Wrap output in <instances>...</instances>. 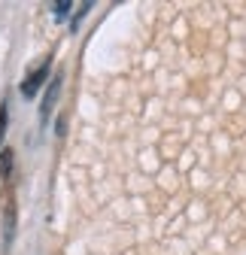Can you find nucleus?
Returning <instances> with one entry per match:
<instances>
[{
    "instance_id": "nucleus-2",
    "label": "nucleus",
    "mask_w": 246,
    "mask_h": 255,
    "mask_svg": "<svg viewBox=\"0 0 246 255\" xmlns=\"http://www.w3.org/2000/svg\"><path fill=\"white\" fill-rule=\"evenodd\" d=\"M58 88H61V76H55V79L49 82V91H46L43 107H40V122H49V116H52V107H55V101H58Z\"/></svg>"
},
{
    "instance_id": "nucleus-5",
    "label": "nucleus",
    "mask_w": 246,
    "mask_h": 255,
    "mask_svg": "<svg viewBox=\"0 0 246 255\" xmlns=\"http://www.w3.org/2000/svg\"><path fill=\"white\" fill-rule=\"evenodd\" d=\"M52 9H55V15H58V18H64V15H67V9H70V3H55Z\"/></svg>"
},
{
    "instance_id": "nucleus-4",
    "label": "nucleus",
    "mask_w": 246,
    "mask_h": 255,
    "mask_svg": "<svg viewBox=\"0 0 246 255\" xmlns=\"http://www.w3.org/2000/svg\"><path fill=\"white\" fill-rule=\"evenodd\" d=\"M6 119H9V113H6V104L0 107V143H3V131H6Z\"/></svg>"
},
{
    "instance_id": "nucleus-1",
    "label": "nucleus",
    "mask_w": 246,
    "mask_h": 255,
    "mask_svg": "<svg viewBox=\"0 0 246 255\" xmlns=\"http://www.w3.org/2000/svg\"><path fill=\"white\" fill-rule=\"evenodd\" d=\"M46 73H49V64L43 61L40 67H37L34 73H30V76L24 79V85H21V94H24V98H34V94H37V88H40V82L46 79Z\"/></svg>"
},
{
    "instance_id": "nucleus-3",
    "label": "nucleus",
    "mask_w": 246,
    "mask_h": 255,
    "mask_svg": "<svg viewBox=\"0 0 246 255\" xmlns=\"http://www.w3.org/2000/svg\"><path fill=\"white\" fill-rule=\"evenodd\" d=\"M9 167H12V152H3L0 155V173L9 176Z\"/></svg>"
}]
</instances>
